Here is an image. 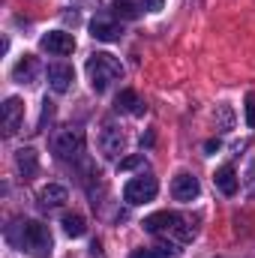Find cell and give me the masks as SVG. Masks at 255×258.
Returning <instances> with one entry per match:
<instances>
[{"label":"cell","instance_id":"1","mask_svg":"<svg viewBox=\"0 0 255 258\" xmlns=\"http://www.w3.org/2000/svg\"><path fill=\"white\" fill-rule=\"evenodd\" d=\"M144 231L150 234H159V237H168L174 243H186L195 237V225H192L186 216L174 213V210H159V213H150L144 219Z\"/></svg>","mask_w":255,"mask_h":258},{"label":"cell","instance_id":"2","mask_svg":"<svg viewBox=\"0 0 255 258\" xmlns=\"http://www.w3.org/2000/svg\"><path fill=\"white\" fill-rule=\"evenodd\" d=\"M120 75H123V66H120V60H117L114 54L96 51V54L87 57V78H90V87H93L96 93H105Z\"/></svg>","mask_w":255,"mask_h":258},{"label":"cell","instance_id":"3","mask_svg":"<svg viewBox=\"0 0 255 258\" xmlns=\"http://www.w3.org/2000/svg\"><path fill=\"white\" fill-rule=\"evenodd\" d=\"M24 249L33 258H51V231L48 225L30 219L24 222Z\"/></svg>","mask_w":255,"mask_h":258},{"label":"cell","instance_id":"4","mask_svg":"<svg viewBox=\"0 0 255 258\" xmlns=\"http://www.w3.org/2000/svg\"><path fill=\"white\" fill-rule=\"evenodd\" d=\"M51 150H54L57 159L72 162V159H78V156L84 153V135H81L78 129H60V132L54 135V141H51Z\"/></svg>","mask_w":255,"mask_h":258},{"label":"cell","instance_id":"5","mask_svg":"<svg viewBox=\"0 0 255 258\" xmlns=\"http://www.w3.org/2000/svg\"><path fill=\"white\" fill-rule=\"evenodd\" d=\"M159 192V183H156V177H150V174H141V177H132L126 186H123V198H126L129 204H144V201H153Z\"/></svg>","mask_w":255,"mask_h":258},{"label":"cell","instance_id":"6","mask_svg":"<svg viewBox=\"0 0 255 258\" xmlns=\"http://www.w3.org/2000/svg\"><path fill=\"white\" fill-rule=\"evenodd\" d=\"M39 45H42L48 54H57V57H66V54L75 51V39H72V33H66V30H51V33H45V36L39 39Z\"/></svg>","mask_w":255,"mask_h":258},{"label":"cell","instance_id":"7","mask_svg":"<svg viewBox=\"0 0 255 258\" xmlns=\"http://www.w3.org/2000/svg\"><path fill=\"white\" fill-rule=\"evenodd\" d=\"M0 117H3V132L6 135H15L21 129V120H24V102L18 96H9L0 108Z\"/></svg>","mask_w":255,"mask_h":258},{"label":"cell","instance_id":"8","mask_svg":"<svg viewBox=\"0 0 255 258\" xmlns=\"http://www.w3.org/2000/svg\"><path fill=\"white\" fill-rule=\"evenodd\" d=\"M201 192V183H198V177L189 174V171H180L174 180H171V195H174V201H195Z\"/></svg>","mask_w":255,"mask_h":258},{"label":"cell","instance_id":"9","mask_svg":"<svg viewBox=\"0 0 255 258\" xmlns=\"http://www.w3.org/2000/svg\"><path fill=\"white\" fill-rule=\"evenodd\" d=\"M72 81H75V69L69 63H51L48 66V84H51L54 93H66Z\"/></svg>","mask_w":255,"mask_h":258},{"label":"cell","instance_id":"10","mask_svg":"<svg viewBox=\"0 0 255 258\" xmlns=\"http://www.w3.org/2000/svg\"><path fill=\"white\" fill-rule=\"evenodd\" d=\"M99 147H102V153L108 156V159H117L120 153H123V132L117 126H108L102 129V138H99Z\"/></svg>","mask_w":255,"mask_h":258},{"label":"cell","instance_id":"11","mask_svg":"<svg viewBox=\"0 0 255 258\" xmlns=\"http://www.w3.org/2000/svg\"><path fill=\"white\" fill-rule=\"evenodd\" d=\"M90 36L99 39V42H117V39L123 36V30H120V24H114V21L93 18V21H90Z\"/></svg>","mask_w":255,"mask_h":258},{"label":"cell","instance_id":"12","mask_svg":"<svg viewBox=\"0 0 255 258\" xmlns=\"http://www.w3.org/2000/svg\"><path fill=\"white\" fill-rule=\"evenodd\" d=\"M15 168H18V174H21L24 180H30V177L39 171V156H36V150H33V147H21V150L15 153Z\"/></svg>","mask_w":255,"mask_h":258},{"label":"cell","instance_id":"13","mask_svg":"<svg viewBox=\"0 0 255 258\" xmlns=\"http://www.w3.org/2000/svg\"><path fill=\"white\" fill-rule=\"evenodd\" d=\"M114 108H117L120 114H135V117H141V114L147 111V105L138 99V93H135V90H120V93H117V99H114Z\"/></svg>","mask_w":255,"mask_h":258},{"label":"cell","instance_id":"14","mask_svg":"<svg viewBox=\"0 0 255 258\" xmlns=\"http://www.w3.org/2000/svg\"><path fill=\"white\" fill-rule=\"evenodd\" d=\"M66 198H69V192H66V186H60V183H48V186L39 189V204L45 210H54V207L66 204Z\"/></svg>","mask_w":255,"mask_h":258},{"label":"cell","instance_id":"15","mask_svg":"<svg viewBox=\"0 0 255 258\" xmlns=\"http://www.w3.org/2000/svg\"><path fill=\"white\" fill-rule=\"evenodd\" d=\"M213 183H216V189L222 195H234L237 192V186H240V180H237V171L231 168V165H222V168H216V174H213Z\"/></svg>","mask_w":255,"mask_h":258},{"label":"cell","instance_id":"16","mask_svg":"<svg viewBox=\"0 0 255 258\" xmlns=\"http://www.w3.org/2000/svg\"><path fill=\"white\" fill-rule=\"evenodd\" d=\"M36 72H39V60H36L33 54H24V57L15 63V69H12V78H15L18 84H30V81L36 78Z\"/></svg>","mask_w":255,"mask_h":258},{"label":"cell","instance_id":"17","mask_svg":"<svg viewBox=\"0 0 255 258\" xmlns=\"http://www.w3.org/2000/svg\"><path fill=\"white\" fill-rule=\"evenodd\" d=\"M63 231L69 237H84L87 234V222L81 213H66L63 216Z\"/></svg>","mask_w":255,"mask_h":258},{"label":"cell","instance_id":"18","mask_svg":"<svg viewBox=\"0 0 255 258\" xmlns=\"http://www.w3.org/2000/svg\"><path fill=\"white\" fill-rule=\"evenodd\" d=\"M111 9H114V18H120V21H135L141 15V9H138L135 0H114Z\"/></svg>","mask_w":255,"mask_h":258},{"label":"cell","instance_id":"19","mask_svg":"<svg viewBox=\"0 0 255 258\" xmlns=\"http://www.w3.org/2000/svg\"><path fill=\"white\" fill-rule=\"evenodd\" d=\"M129 258H171V252L165 246H147V249H132Z\"/></svg>","mask_w":255,"mask_h":258},{"label":"cell","instance_id":"20","mask_svg":"<svg viewBox=\"0 0 255 258\" xmlns=\"http://www.w3.org/2000/svg\"><path fill=\"white\" fill-rule=\"evenodd\" d=\"M243 117H246V126L255 129V90L246 93V102H243Z\"/></svg>","mask_w":255,"mask_h":258},{"label":"cell","instance_id":"21","mask_svg":"<svg viewBox=\"0 0 255 258\" xmlns=\"http://www.w3.org/2000/svg\"><path fill=\"white\" fill-rule=\"evenodd\" d=\"M138 165H144V156H129V159H120V171L138 168Z\"/></svg>","mask_w":255,"mask_h":258},{"label":"cell","instance_id":"22","mask_svg":"<svg viewBox=\"0 0 255 258\" xmlns=\"http://www.w3.org/2000/svg\"><path fill=\"white\" fill-rule=\"evenodd\" d=\"M162 3H165V0H141V6H144L147 12H159V9H162Z\"/></svg>","mask_w":255,"mask_h":258},{"label":"cell","instance_id":"23","mask_svg":"<svg viewBox=\"0 0 255 258\" xmlns=\"http://www.w3.org/2000/svg\"><path fill=\"white\" fill-rule=\"evenodd\" d=\"M204 150H207V153H216V150H219V141H216V138H210V141L204 144Z\"/></svg>","mask_w":255,"mask_h":258},{"label":"cell","instance_id":"24","mask_svg":"<svg viewBox=\"0 0 255 258\" xmlns=\"http://www.w3.org/2000/svg\"><path fill=\"white\" fill-rule=\"evenodd\" d=\"M102 252V246H99V240H93V246H90V255H99Z\"/></svg>","mask_w":255,"mask_h":258}]
</instances>
